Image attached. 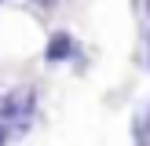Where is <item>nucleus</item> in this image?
I'll return each mask as SVG.
<instances>
[{
    "label": "nucleus",
    "mask_w": 150,
    "mask_h": 146,
    "mask_svg": "<svg viewBox=\"0 0 150 146\" xmlns=\"http://www.w3.org/2000/svg\"><path fill=\"white\" fill-rule=\"evenodd\" d=\"M70 51H73V40H70L66 33H55V36H51V48H48V58H66Z\"/></svg>",
    "instance_id": "f257e3e1"
}]
</instances>
